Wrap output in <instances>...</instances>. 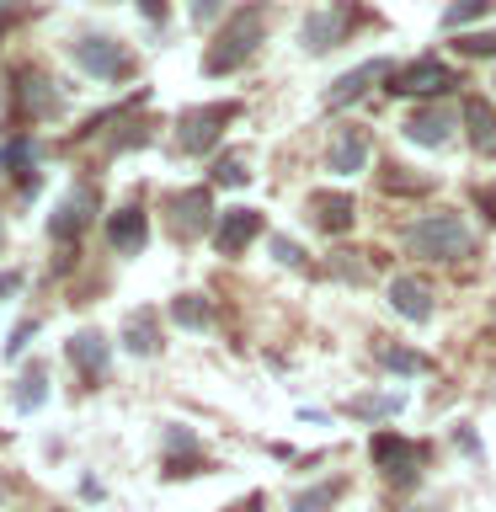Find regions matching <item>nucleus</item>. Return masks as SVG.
<instances>
[{
  "instance_id": "obj_1",
  "label": "nucleus",
  "mask_w": 496,
  "mask_h": 512,
  "mask_svg": "<svg viewBox=\"0 0 496 512\" xmlns=\"http://www.w3.org/2000/svg\"><path fill=\"white\" fill-rule=\"evenodd\" d=\"M406 251L422 256V262H464L475 251V230L454 208H438V214H422L416 224H406Z\"/></svg>"
},
{
  "instance_id": "obj_2",
  "label": "nucleus",
  "mask_w": 496,
  "mask_h": 512,
  "mask_svg": "<svg viewBox=\"0 0 496 512\" xmlns=\"http://www.w3.org/2000/svg\"><path fill=\"white\" fill-rule=\"evenodd\" d=\"M262 38H267V11L262 6H240L230 22L219 27V38L208 43V54H203V75H230V70H240L256 48H262Z\"/></svg>"
},
{
  "instance_id": "obj_3",
  "label": "nucleus",
  "mask_w": 496,
  "mask_h": 512,
  "mask_svg": "<svg viewBox=\"0 0 496 512\" xmlns=\"http://www.w3.org/2000/svg\"><path fill=\"white\" fill-rule=\"evenodd\" d=\"M352 27H358V6L352 0H331V6H320L299 22V48L304 54H331L336 43H347Z\"/></svg>"
},
{
  "instance_id": "obj_4",
  "label": "nucleus",
  "mask_w": 496,
  "mask_h": 512,
  "mask_svg": "<svg viewBox=\"0 0 496 512\" xmlns=\"http://www.w3.org/2000/svg\"><path fill=\"white\" fill-rule=\"evenodd\" d=\"M235 102H208V107H192L182 112V123H176V150L182 155H208L224 134V123L235 118Z\"/></svg>"
},
{
  "instance_id": "obj_5",
  "label": "nucleus",
  "mask_w": 496,
  "mask_h": 512,
  "mask_svg": "<svg viewBox=\"0 0 496 512\" xmlns=\"http://www.w3.org/2000/svg\"><path fill=\"white\" fill-rule=\"evenodd\" d=\"M70 54H75L80 70L96 75V80H123L128 70H134L128 48H123L118 38H102V32H91V38H75V43H70Z\"/></svg>"
},
{
  "instance_id": "obj_6",
  "label": "nucleus",
  "mask_w": 496,
  "mask_h": 512,
  "mask_svg": "<svg viewBox=\"0 0 496 512\" xmlns=\"http://www.w3.org/2000/svg\"><path fill=\"white\" fill-rule=\"evenodd\" d=\"M368 454H374L384 480H395V486H416V475H422V448L411 438H400V432H374Z\"/></svg>"
},
{
  "instance_id": "obj_7",
  "label": "nucleus",
  "mask_w": 496,
  "mask_h": 512,
  "mask_svg": "<svg viewBox=\"0 0 496 512\" xmlns=\"http://www.w3.org/2000/svg\"><path fill=\"white\" fill-rule=\"evenodd\" d=\"M448 86H459V75L448 70L438 54H422V59L400 64V70L390 75V91L395 96H443Z\"/></svg>"
},
{
  "instance_id": "obj_8",
  "label": "nucleus",
  "mask_w": 496,
  "mask_h": 512,
  "mask_svg": "<svg viewBox=\"0 0 496 512\" xmlns=\"http://www.w3.org/2000/svg\"><path fill=\"white\" fill-rule=\"evenodd\" d=\"M454 128H459V112H454V107H443V102H427V107L406 112V123H400V134H406L411 144H422V150H443V144L454 139Z\"/></svg>"
},
{
  "instance_id": "obj_9",
  "label": "nucleus",
  "mask_w": 496,
  "mask_h": 512,
  "mask_svg": "<svg viewBox=\"0 0 496 512\" xmlns=\"http://www.w3.org/2000/svg\"><path fill=\"white\" fill-rule=\"evenodd\" d=\"M395 70H390V59H363V64H352L347 75H336L331 80V91H326V107L331 112H342V107H352V102H363L368 91L379 86V80H390Z\"/></svg>"
},
{
  "instance_id": "obj_10",
  "label": "nucleus",
  "mask_w": 496,
  "mask_h": 512,
  "mask_svg": "<svg viewBox=\"0 0 496 512\" xmlns=\"http://www.w3.org/2000/svg\"><path fill=\"white\" fill-rule=\"evenodd\" d=\"M310 224L315 230H326V235H347L352 224H358V198L352 192H342V187H320V192H310Z\"/></svg>"
},
{
  "instance_id": "obj_11",
  "label": "nucleus",
  "mask_w": 496,
  "mask_h": 512,
  "mask_svg": "<svg viewBox=\"0 0 496 512\" xmlns=\"http://www.w3.org/2000/svg\"><path fill=\"white\" fill-rule=\"evenodd\" d=\"M368 155H374V139H368V128L347 123V128H336L331 144H326V171H331V176H358V171L368 166Z\"/></svg>"
},
{
  "instance_id": "obj_12",
  "label": "nucleus",
  "mask_w": 496,
  "mask_h": 512,
  "mask_svg": "<svg viewBox=\"0 0 496 512\" xmlns=\"http://www.w3.org/2000/svg\"><path fill=\"white\" fill-rule=\"evenodd\" d=\"M256 235H262V214H256V208H224V214L214 219V246H219V256H240Z\"/></svg>"
},
{
  "instance_id": "obj_13",
  "label": "nucleus",
  "mask_w": 496,
  "mask_h": 512,
  "mask_svg": "<svg viewBox=\"0 0 496 512\" xmlns=\"http://www.w3.org/2000/svg\"><path fill=\"white\" fill-rule=\"evenodd\" d=\"M208 214H214L208 187H187V192H176V198H171V230L182 235V240L203 235V230H208Z\"/></svg>"
},
{
  "instance_id": "obj_14",
  "label": "nucleus",
  "mask_w": 496,
  "mask_h": 512,
  "mask_svg": "<svg viewBox=\"0 0 496 512\" xmlns=\"http://www.w3.org/2000/svg\"><path fill=\"white\" fill-rule=\"evenodd\" d=\"M390 310L406 315L411 326H427L438 304H432V288L422 278H390Z\"/></svg>"
},
{
  "instance_id": "obj_15",
  "label": "nucleus",
  "mask_w": 496,
  "mask_h": 512,
  "mask_svg": "<svg viewBox=\"0 0 496 512\" xmlns=\"http://www.w3.org/2000/svg\"><path fill=\"white\" fill-rule=\"evenodd\" d=\"M464 134H470V150L480 160H496V107L491 102H464Z\"/></svg>"
},
{
  "instance_id": "obj_16",
  "label": "nucleus",
  "mask_w": 496,
  "mask_h": 512,
  "mask_svg": "<svg viewBox=\"0 0 496 512\" xmlns=\"http://www.w3.org/2000/svg\"><path fill=\"white\" fill-rule=\"evenodd\" d=\"M91 208H96V192L91 187H75L70 198L59 203V214L48 219V230H54V240H70V235H80L91 224Z\"/></svg>"
},
{
  "instance_id": "obj_17",
  "label": "nucleus",
  "mask_w": 496,
  "mask_h": 512,
  "mask_svg": "<svg viewBox=\"0 0 496 512\" xmlns=\"http://www.w3.org/2000/svg\"><path fill=\"white\" fill-rule=\"evenodd\" d=\"M107 240L118 251H144V240H150V219H144V208H118V214L107 219Z\"/></svg>"
},
{
  "instance_id": "obj_18",
  "label": "nucleus",
  "mask_w": 496,
  "mask_h": 512,
  "mask_svg": "<svg viewBox=\"0 0 496 512\" xmlns=\"http://www.w3.org/2000/svg\"><path fill=\"white\" fill-rule=\"evenodd\" d=\"M107 358H112V347H107L102 331H80L75 342H70V363H75L86 379H102V374H107Z\"/></svg>"
},
{
  "instance_id": "obj_19",
  "label": "nucleus",
  "mask_w": 496,
  "mask_h": 512,
  "mask_svg": "<svg viewBox=\"0 0 496 512\" xmlns=\"http://www.w3.org/2000/svg\"><path fill=\"white\" fill-rule=\"evenodd\" d=\"M400 411H406V395H400V390L352 395V400H347V416H358V422H384V416H400Z\"/></svg>"
},
{
  "instance_id": "obj_20",
  "label": "nucleus",
  "mask_w": 496,
  "mask_h": 512,
  "mask_svg": "<svg viewBox=\"0 0 496 512\" xmlns=\"http://www.w3.org/2000/svg\"><path fill=\"white\" fill-rule=\"evenodd\" d=\"M16 80H22V107L32 112V118H54V112H59V96L48 91V75H38V70H22Z\"/></svg>"
},
{
  "instance_id": "obj_21",
  "label": "nucleus",
  "mask_w": 496,
  "mask_h": 512,
  "mask_svg": "<svg viewBox=\"0 0 496 512\" xmlns=\"http://www.w3.org/2000/svg\"><path fill=\"white\" fill-rule=\"evenodd\" d=\"M342 491H347V480H320V486L299 491L288 507H294V512H331L336 502H342Z\"/></svg>"
},
{
  "instance_id": "obj_22",
  "label": "nucleus",
  "mask_w": 496,
  "mask_h": 512,
  "mask_svg": "<svg viewBox=\"0 0 496 512\" xmlns=\"http://www.w3.org/2000/svg\"><path fill=\"white\" fill-rule=\"evenodd\" d=\"M171 320H176V326H187V331H203V326H214V304H208L203 294H182L171 304Z\"/></svg>"
},
{
  "instance_id": "obj_23",
  "label": "nucleus",
  "mask_w": 496,
  "mask_h": 512,
  "mask_svg": "<svg viewBox=\"0 0 496 512\" xmlns=\"http://www.w3.org/2000/svg\"><path fill=\"white\" fill-rule=\"evenodd\" d=\"M123 342H128V352H144V358H150V352L160 347V336H155V315H150V310H139L134 320H128Z\"/></svg>"
},
{
  "instance_id": "obj_24",
  "label": "nucleus",
  "mask_w": 496,
  "mask_h": 512,
  "mask_svg": "<svg viewBox=\"0 0 496 512\" xmlns=\"http://www.w3.org/2000/svg\"><path fill=\"white\" fill-rule=\"evenodd\" d=\"M379 363L390 368V374H427L432 358H422V352H411V347H379Z\"/></svg>"
},
{
  "instance_id": "obj_25",
  "label": "nucleus",
  "mask_w": 496,
  "mask_h": 512,
  "mask_svg": "<svg viewBox=\"0 0 496 512\" xmlns=\"http://www.w3.org/2000/svg\"><path fill=\"white\" fill-rule=\"evenodd\" d=\"M379 187L384 192H427L432 182H427V176H411V166H395V160H390V166L379 171Z\"/></svg>"
},
{
  "instance_id": "obj_26",
  "label": "nucleus",
  "mask_w": 496,
  "mask_h": 512,
  "mask_svg": "<svg viewBox=\"0 0 496 512\" xmlns=\"http://www.w3.org/2000/svg\"><path fill=\"white\" fill-rule=\"evenodd\" d=\"M491 6H496V0H454V6L443 11V27H448V32H459V27H470L475 16H486Z\"/></svg>"
},
{
  "instance_id": "obj_27",
  "label": "nucleus",
  "mask_w": 496,
  "mask_h": 512,
  "mask_svg": "<svg viewBox=\"0 0 496 512\" xmlns=\"http://www.w3.org/2000/svg\"><path fill=\"white\" fill-rule=\"evenodd\" d=\"M454 48H459L464 59H496V27L491 32H459Z\"/></svg>"
},
{
  "instance_id": "obj_28",
  "label": "nucleus",
  "mask_w": 496,
  "mask_h": 512,
  "mask_svg": "<svg viewBox=\"0 0 496 512\" xmlns=\"http://www.w3.org/2000/svg\"><path fill=\"white\" fill-rule=\"evenodd\" d=\"M214 182H219V187H246V182H251L246 155H219V160H214Z\"/></svg>"
},
{
  "instance_id": "obj_29",
  "label": "nucleus",
  "mask_w": 496,
  "mask_h": 512,
  "mask_svg": "<svg viewBox=\"0 0 496 512\" xmlns=\"http://www.w3.org/2000/svg\"><path fill=\"white\" fill-rule=\"evenodd\" d=\"M267 251L278 256L283 267H310V256H304V251H299V246H294V240H288V235H267Z\"/></svg>"
},
{
  "instance_id": "obj_30",
  "label": "nucleus",
  "mask_w": 496,
  "mask_h": 512,
  "mask_svg": "<svg viewBox=\"0 0 496 512\" xmlns=\"http://www.w3.org/2000/svg\"><path fill=\"white\" fill-rule=\"evenodd\" d=\"M331 278H342V283H368V262H352V251H336Z\"/></svg>"
},
{
  "instance_id": "obj_31",
  "label": "nucleus",
  "mask_w": 496,
  "mask_h": 512,
  "mask_svg": "<svg viewBox=\"0 0 496 512\" xmlns=\"http://www.w3.org/2000/svg\"><path fill=\"white\" fill-rule=\"evenodd\" d=\"M187 11H192V22H198V27H208L224 11V0H187Z\"/></svg>"
},
{
  "instance_id": "obj_32",
  "label": "nucleus",
  "mask_w": 496,
  "mask_h": 512,
  "mask_svg": "<svg viewBox=\"0 0 496 512\" xmlns=\"http://www.w3.org/2000/svg\"><path fill=\"white\" fill-rule=\"evenodd\" d=\"M22 406H27V411L43 406V374H27V379H22Z\"/></svg>"
},
{
  "instance_id": "obj_33",
  "label": "nucleus",
  "mask_w": 496,
  "mask_h": 512,
  "mask_svg": "<svg viewBox=\"0 0 496 512\" xmlns=\"http://www.w3.org/2000/svg\"><path fill=\"white\" fill-rule=\"evenodd\" d=\"M139 11L150 16V22H166V0H139Z\"/></svg>"
},
{
  "instance_id": "obj_34",
  "label": "nucleus",
  "mask_w": 496,
  "mask_h": 512,
  "mask_svg": "<svg viewBox=\"0 0 496 512\" xmlns=\"http://www.w3.org/2000/svg\"><path fill=\"white\" fill-rule=\"evenodd\" d=\"M459 448H464V454H470V459H480V443H475V438H470V432H464V427H459Z\"/></svg>"
},
{
  "instance_id": "obj_35",
  "label": "nucleus",
  "mask_w": 496,
  "mask_h": 512,
  "mask_svg": "<svg viewBox=\"0 0 496 512\" xmlns=\"http://www.w3.org/2000/svg\"><path fill=\"white\" fill-rule=\"evenodd\" d=\"M11 288H16V278H0V294H11Z\"/></svg>"
},
{
  "instance_id": "obj_36",
  "label": "nucleus",
  "mask_w": 496,
  "mask_h": 512,
  "mask_svg": "<svg viewBox=\"0 0 496 512\" xmlns=\"http://www.w3.org/2000/svg\"><path fill=\"white\" fill-rule=\"evenodd\" d=\"M246 512H262V496H251V507Z\"/></svg>"
}]
</instances>
